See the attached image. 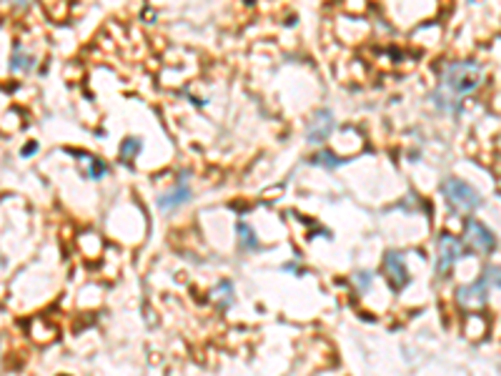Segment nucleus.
<instances>
[{
  "label": "nucleus",
  "instance_id": "obj_1",
  "mask_svg": "<svg viewBox=\"0 0 501 376\" xmlns=\"http://www.w3.org/2000/svg\"><path fill=\"white\" fill-rule=\"evenodd\" d=\"M484 78V68L479 66L477 60L464 58V60H451L442 68V78H439V85L431 93V101L439 111L444 113H459L461 111V101H464L469 93L479 88Z\"/></svg>",
  "mask_w": 501,
  "mask_h": 376
},
{
  "label": "nucleus",
  "instance_id": "obj_2",
  "mask_svg": "<svg viewBox=\"0 0 501 376\" xmlns=\"http://www.w3.org/2000/svg\"><path fill=\"white\" fill-rule=\"evenodd\" d=\"M442 193L446 198V203L453 211H461V214H472L481 206V196L474 186H469L461 179H446L442 186Z\"/></svg>",
  "mask_w": 501,
  "mask_h": 376
},
{
  "label": "nucleus",
  "instance_id": "obj_3",
  "mask_svg": "<svg viewBox=\"0 0 501 376\" xmlns=\"http://www.w3.org/2000/svg\"><path fill=\"white\" fill-rule=\"evenodd\" d=\"M464 256V244L459 239H453L451 233H444L439 239V261H436V274L446 276L451 266Z\"/></svg>",
  "mask_w": 501,
  "mask_h": 376
},
{
  "label": "nucleus",
  "instance_id": "obj_4",
  "mask_svg": "<svg viewBox=\"0 0 501 376\" xmlns=\"http://www.w3.org/2000/svg\"><path fill=\"white\" fill-rule=\"evenodd\" d=\"M466 244L472 246L474 251H479V253H491V251L496 249V236L491 233V228H486L481 221H477V218H469L466 221Z\"/></svg>",
  "mask_w": 501,
  "mask_h": 376
},
{
  "label": "nucleus",
  "instance_id": "obj_5",
  "mask_svg": "<svg viewBox=\"0 0 501 376\" xmlns=\"http://www.w3.org/2000/svg\"><path fill=\"white\" fill-rule=\"evenodd\" d=\"M486 299H489V281L484 279V276L474 281V284L456 288V301L464 309H481L486 304Z\"/></svg>",
  "mask_w": 501,
  "mask_h": 376
},
{
  "label": "nucleus",
  "instance_id": "obj_6",
  "mask_svg": "<svg viewBox=\"0 0 501 376\" xmlns=\"http://www.w3.org/2000/svg\"><path fill=\"white\" fill-rule=\"evenodd\" d=\"M383 271L394 291H404L409 286V271H406V261L399 251H388L383 256Z\"/></svg>",
  "mask_w": 501,
  "mask_h": 376
},
{
  "label": "nucleus",
  "instance_id": "obj_7",
  "mask_svg": "<svg viewBox=\"0 0 501 376\" xmlns=\"http://www.w3.org/2000/svg\"><path fill=\"white\" fill-rule=\"evenodd\" d=\"M331 131H334V113L326 111V108H321V111H316V113L311 116L306 138H309V144H323V141L331 136Z\"/></svg>",
  "mask_w": 501,
  "mask_h": 376
},
{
  "label": "nucleus",
  "instance_id": "obj_8",
  "mask_svg": "<svg viewBox=\"0 0 501 376\" xmlns=\"http://www.w3.org/2000/svg\"><path fill=\"white\" fill-rule=\"evenodd\" d=\"M185 201H191V188H188V186H176V188H171V191L158 198V206H161L163 211H171V209H178L181 203Z\"/></svg>",
  "mask_w": 501,
  "mask_h": 376
},
{
  "label": "nucleus",
  "instance_id": "obj_9",
  "mask_svg": "<svg viewBox=\"0 0 501 376\" xmlns=\"http://www.w3.org/2000/svg\"><path fill=\"white\" fill-rule=\"evenodd\" d=\"M33 66H36V58L30 53H25L23 46H15L10 55V71H30Z\"/></svg>",
  "mask_w": 501,
  "mask_h": 376
},
{
  "label": "nucleus",
  "instance_id": "obj_10",
  "mask_svg": "<svg viewBox=\"0 0 501 376\" xmlns=\"http://www.w3.org/2000/svg\"><path fill=\"white\" fill-rule=\"evenodd\" d=\"M236 233H239L241 239V246H244V251H256L258 249V239H256V231L248 226V223H239L236 226Z\"/></svg>",
  "mask_w": 501,
  "mask_h": 376
},
{
  "label": "nucleus",
  "instance_id": "obj_11",
  "mask_svg": "<svg viewBox=\"0 0 501 376\" xmlns=\"http://www.w3.org/2000/svg\"><path fill=\"white\" fill-rule=\"evenodd\" d=\"M213 299L218 301V306H221V309H228V306L233 304V286L228 284V281H223L221 286L216 288V291H213Z\"/></svg>",
  "mask_w": 501,
  "mask_h": 376
},
{
  "label": "nucleus",
  "instance_id": "obj_12",
  "mask_svg": "<svg viewBox=\"0 0 501 376\" xmlns=\"http://www.w3.org/2000/svg\"><path fill=\"white\" fill-rule=\"evenodd\" d=\"M138 151H141V141H138V138H128L123 144V151H120V158H123L125 163L133 161L138 155Z\"/></svg>",
  "mask_w": 501,
  "mask_h": 376
},
{
  "label": "nucleus",
  "instance_id": "obj_13",
  "mask_svg": "<svg viewBox=\"0 0 501 376\" xmlns=\"http://www.w3.org/2000/svg\"><path fill=\"white\" fill-rule=\"evenodd\" d=\"M311 163H323V166L328 168H339L341 166V158H336V155H331V151H321V153H316L313 158H311Z\"/></svg>",
  "mask_w": 501,
  "mask_h": 376
},
{
  "label": "nucleus",
  "instance_id": "obj_14",
  "mask_svg": "<svg viewBox=\"0 0 501 376\" xmlns=\"http://www.w3.org/2000/svg\"><path fill=\"white\" fill-rule=\"evenodd\" d=\"M484 279L489 281V286L501 288V266H486L484 269Z\"/></svg>",
  "mask_w": 501,
  "mask_h": 376
},
{
  "label": "nucleus",
  "instance_id": "obj_15",
  "mask_svg": "<svg viewBox=\"0 0 501 376\" xmlns=\"http://www.w3.org/2000/svg\"><path fill=\"white\" fill-rule=\"evenodd\" d=\"M108 174V168H106V163L103 161H98V158H90V166H88V176L90 179H103V176Z\"/></svg>",
  "mask_w": 501,
  "mask_h": 376
},
{
  "label": "nucleus",
  "instance_id": "obj_16",
  "mask_svg": "<svg viewBox=\"0 0 501 376\" xmlns=\"http://www.w3.org/2000/svg\"><path fill=\"white\" fill-rule=\"evenodd\" d=\"M353 279H356V284H358V291L364 293V291H369L371 281H374V274H369V271H361V274H356Z\"/></svg>",
  "mask_w": 501,
  "mask_h": 376
},
{
  "label": "nucleus",
  "instance_id": "obj_17",
  "mask_svg": "<svg viewBox=\"0 0 501 376\" xmlns=\"http://www.w3.org/2000/svg\"><path fill=\"white\" fill-rule=\"evenodd\" d=\"M6 3H10V6H18V8H28L33 0H6Z\"/></svg>",
  "mask_w": 501,
  "mask_h": 376
},
{
  "label": "nucleus",
  "instance_id": "obj_18",
  "mask_svg": "<svg viewBox=\"0 0 501 376\" xmlns=\"http://www.w3.org/2000/svg\"><path fill=\"white\" fill-rule=\"evenodd\" d=\"M469 3H472V0H469Z\"/></svg>",
  "mask_w": 501,
  "mask_h": 376
}]
</instances>
